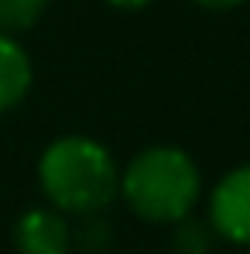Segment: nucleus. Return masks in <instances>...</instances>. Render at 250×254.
Returning a JSON list of instances; mask_svg holds the SVG:
<instances>
[{"label":"nucleus","mask_w":250,"mask_h":254,"mask_svg":"<svg viewBox=\"0 0 250 254\" xmlns=\"http://www.w3.org/2000/svg\"><path fill=\"white\" fill-rule=\"evenodd\" d=\"M38 182L58 213L96 216L120 192V169L106 144L86 134L55 137L42 151Z\"/></svg>","instance_id":"nucleus-1"},{"label":"nucleus","mask_w":250,"mask_h":254,"mask_svg":"<svg viewBox=\"0 0 250 254\" xmlns=\"http://www.w3.org/2000/svg\"><path fill=\"white\" fill-rule=\"evenodd\" d=\"M202 192V175L189 151L154 144L130 158L120 172V196L148 223H178L196 210Z\"/></svg>","instance_id":"nucleus-2"},{"label":"nucleus","mask_w":250,"mask_h":254,"mask_svg":"<svg viewBox=\"0 0 250 254\" xmlns=\"http://www.w3.org/2000/svg\"><path fill=\"white\" fill-rule=\"evenodd\" d=\"M209 227L216 237L250 248V162L226 172L209 196Z\"/></svg>","instance_id":"nucleus-3"},{"label":"nucleus","mask_w":250,"mask_h":254,"mask_svg":"<svg viewBox=\"0 0 250 254\" xmlns=\"http://www.w3.org/2000/svg\"><path fill=\"white\" fill-rule=\"evenodd\" d=\"M14 244L21 254H69L72 230L65 213L58 210H28L14 223Z\"/></svg>","instance_id":"nucleus-4"},{"label":"nucleus","mask_w":250,"mask_h":254,"mask_svg":"<svg viewBox=\"0 0 250 254\" xmlns=\"http://www.w3.org/2000/svg\"><path fill=\"white\" fill-rule=\"evenodd\" d=\"M35 79L28 48L17 42L14 35H0V114L17 107Z\"/></svg>","instance_id":"nucleus-5"},{"label":"nucleus","mask_w":250,"mask_h":254,"mask_svg":"<svg viewBox=\"0 0 250 254\" xmlns=\"http://www.w3.org/2000/svg\"><path fill=\"white\" fill-rule=\"evenodd\" d=\"M48 0H0V35H21L42 21Z\"/></svg>","instance_id":"nucleus-6"},{"label":"nucleus","mask_w":250,"mask_h":254,"mask_svg":"<svg viewBox=\"0 0 250 254\" xmlns=\"http://www.w3.org/2000/svg\"><path fill=\"white\" fill-rule=\"evenodd\" d=\"M212 241H216V230L209 227L206 220H196L192 213L182 216V220L175 223L171 244H175L178 254H209L212 251Z\"/></svg>","instance_id":"nucleus-7"},{"label":"nucleus","mask_w":250,"mask_h":254,"mask_svg":"<svg viewBox=\"0 0 250 254\" xmlns=\"http://www.w3.org/2000/svg\"><path fill=\"white\" fill-rule=\"evenodd\" d=\"M199 7H209V10H233V7H240V3H247V0H196Z\"/></svg>","instance_id":"nucleus-8"},{"label":"nucleus","mask_w":250,"mask_h":254,"mask_svg":"<svg viewBox=\"0 0 250 254\" xmlns=\"http://www.w3.org/2000/svg\"><path fill=\"white\" fill-rule=\"evenodd\" d=\"M110 7H117V10H141V7H148L151 0H106Z\"/></svg>","instance_id":"nucleus-9"}]
</instances>
